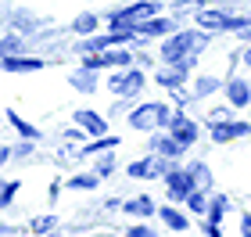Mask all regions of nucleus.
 Returning a JSON list of instances; mask_svg holds the SVG:
<instances>
[{
    "label": "nucleus",
    "mask_w": 251,
    "mask_h": 237,
    "mask_svg": "<svg viewBox=\"0 0 251 237\" xmlns=\"http://www.w3.org/2000/svg\"><path fill=\"white\" fill-rule=\"evenodd\" d=\"M198 26L201 29H241L244 18H230L226 11H198Z\"/></svg>",
    "instance_id": "8"
},
{
    "label": "nucleus",
    "mask_w": 251,
    "mask_h": 237,
    "mask_svg": "<svg viewBox=\"0 0 251 237\" xmlns=\"http://www.w3.org/2000/svg\"><path fill=\"white\" fill-rule=\"evenodd\" d=\"M0 69L4 72H40L43 61L40 58H22V54H4V58H0Z\"/></svg>",
    "instance_id": "10"
},
{
    "label": "nucleus",
    "mask_w": 251,
    "mask_h": 237,
    "mask_svg": "<svg viewBox=\"0 0 251 237\" xmlns=\"http://www.w3.org/2000/svg\"><path fill=\"white\" fill-rule=\"evenodd\" d=\"M100 184V176L97 173H79V176H72V180H65V187L68 190H94Z\"/></svg>",
    "instance_id": "20"
},
{
    "label": "nucleus",
    "mask_w": 251,
    "mask_h": 237,
    "mask_svg": "<svg viewBox=\"0 0 251 237\" xmlns=\"http://www.w3.org/2000/svg\"><path fill=\"white\" fill-rule=\"evenodd\" d=\"M162 180H165V187H169V201H183L190 190H194V180H190L187 169H169Z\"/></svg>",
    "instance_id": "6"
},
{
    "label": "nucleus",
    "mask_w": 251,
    "mask_h": 237,
    "mask_svg": "<svg viewBox=\"0 0 251 237\" xmlns=\"http://www.w3.org/2000/svg\"><path fill=\"white\" fill-rule=\"evenodd\" d=\"M169 133H173V137L183 144V148H190L194 140H198V122H190L187 115H173L169 119V126H165Z\"/></svg>",
    "instance_id": "9"
},
{
    "label": "nucleus",
    "mask_w": 251,
    "mask_h": 237,
    "mask_svg": "<svg viewBox=\"0 0 251 237\" xmlns=\"http://www.w3.org/2000/svg\"><path fill=\"white\" fill-rule=\"evenodd\" d=\"M204 47H208V36H204V32H176V36H169L162 43V58L190 69L194 58H198Z\"/></svg>",
    "instance_id": "1"
},
{
    "label": "nucleus",
    "mask_w": 251,
    "mask_h": 237,
    "mask_svg": "<svg viewBox=\"0 0 251 237\" xmlns=\"http://www.w3.org/2000/svg\"><path fill=\"white\" fill-rule=\"evenodd\" d=\"M187 72H190V69H183V65H176V61H169V69L158 72V83L169 86V90H179V86H183V79H187Z\"/></svg>",
    "instance_id": "15"
},
{
    "label": "nucleus",
    "mask_w": 251,
    "mask_h": 237,
    "mask_svg": "<svg viewBox=\"0 0 251 237\" xmlns=\"http://www.w3.org/2000/svg\"><path fill=\"white\" fill-rule=\"evenodd\" d=\"M18 194V180H0V209H7Z\"/></svg>",
    "instance_id": "23"
},
{
    "label": "nucleus",
    "mask_w": 251,
    "mask_h": 237,
    "mask_svg": "<svg viewBox=\"0 0 251 237\" xmlns=\"http://www.w3.org/2000/svg\"><path fill=\"white\" fill-rule=\"evenodd\" d=\"M244 65H248V69H251V47L244 51Z\"/></svg>",
    "instance_id": "33"
},
{
    "label": "nucleus",
    "mask_w": 251,
    "mask_h": 237,
    "mask_svg": "<svg viewBox=\"0 0 251 237\" xmlns=\"http://www.w3.org/2000/svg\"><path fill=\"white\" fill-rule=\"evenodd\" d=\"M108 90L111 94H119V97H133V94H140L144 90V72L140 69H119V72H111V79H108Z\"/></svg>",
    "instance_id": "4"
},
{
    "label": "nucleus",
    "mask_w": 251,
    "mask_h": 237,
    "mask_svg": "<svg viewBox=\"0 0 251 237\" xmlns=\"http://www.w3.org/2000/svg\"><path fill=\"white\" fill-rule=\"evenodd\" d=\"M151 151H158L162 158H179L187 148H183V144H179V140L173 137V133H158V137L151 140Z\"/></svg>",
    "instance_id": "12"
},
{
    "label": "nucleus",
    "mask_w": 251,
    "mask_h": 237,
    "mask_svg": "<svg viewBox=\"0 0 251 237\" xmlns=\"http://www.w3.org/2000/svg\"><path fill=\"white\" fill-rule=\"evenodd\" d=\"M183 201H187V209H190V212H198V216H201L204 209H208V201H204V190H190Z\"/></svg>",
    "instance_id": "26"
},
{
    "label": "nucleus",
    "mask_w": 251,
    "mask_h": 237,
    "mask_svg": "<svg viewBox=\"0 0 251 237\" xmlns=\"http://www.w3.org/2000/svg\"><path fill=\"white\" fill-rule=\"evenodd\" d=\"M94 173H97L100 180H104V176H111V173H115V155H100V162H97V169H94Z\"/></svg>",
    "instance_id": "27"
},
{
    "label": "nucleus",
    "mask_w": 251,
    "mask_h": 237,
    "mask_svg": "<svg viewBox=\"0 0 251 237\" xmlns=\"http://www.w3.org/2000/svg\"><path fill=\"white\" fill-rule=\"evenodd\" d=\"M162 32H173V18H158V15H151V18L136 22V36H140V40H147V36H162Z\"/></svg>",
    "instance_id": "11"
},
{
    "label": "nucleus",
    "mask_w": 251,
    "mask_h": 237,
    "mask_svg": "<svg viewBox=\"0 0 251 237\" xmlns=\"http://www.w3.org/2000/svg\"><path fill=\"white\" fill-rule=\"evenodd\" d=\"M187 173H190V180H194V190H208V187H212V173H208V165H204V162H194Z\"/></svg>",
    "instance_id": "19"
},
{
    "label": "nucleus",
    "mask_w": 251,
    "mask_h": 237,
    "mask_svg": "<svg viewBox=\"0 0 251 237\" xmlns=\"http://www.w3.org/2000/svg\"><path fill=\"white\" fill-rule=\"evenodd\" d=\"M72 29L79 32V36H90V32L97 29V15H79V18L72 22Z\"/></svg>",
    "instance_id": "25"
},
{
    "label": "nucleus",
    "mask_w": 251,
    "mask_h": 237,
    "mask_svg": "<svg viewBox=\"0 0 251 237\" xmlns=\"http://www.w3.org/2000/svg\"><path fill=\"white\" fill-rule=\"evenodd\" d=\"M226 101H230L233 108L251 105V86L244 83V79H230V83H226Z\"/></svg>",
    "instance_id": "14"
},
{
    "label": "nucleus",
    "mask_w": 251,
    "mask_h": 237,
    "mask_svg": "<svg viewBox=\"0 0 251 237\" xmlns=\"http://www.w3.org/2000/svg\"><path fill=\"white\" fill-rule=\"evenodd\" d=\"M129 237H151V230H147V227H133Z\"/></svg>",
    "instance_id": "30"
},
{
    "label": "nucleus",
    "mask_w": 251,
    "mask_h": 237,
    "mask_svg": "<svg viewBox=\"0 0 251 237\" xmlns=\"http://www.w3.org/2000/svg\"><path fill=\"white\" fill-rule=\"evenodd\" d=\"M241 234H244V237H251V216H244V219H241Z\"/></svg>",
    "instance_id": "31"
},
{
    "label": "nucleus",
    "mask_w": 251,
    "mask_h": 237,
    "mask_svg": "<svg viewBox=\"0 0 251 237\" xmlns=\"http://www.w3.org/2000/svg\"><path fill=\"white\" fill-rule=\"evenodd\" d=\"M248 133H251V122H233V119L212 122V140H215V144H226V140L248 137Z\"/></svg>",
    "instance_id": "7"
},
{
    "label": "nucleus",
    "mask_w": 251,
    "mask_h": 237,
    "mask_svg": "<svg viewBox=\"0 0 251 237\" xmlns=\"http://www.w3.org/2000/svg\"><path fill=\"white\" fill-rule=\"evenodd\" d=\"M7 122H11V126H15L25 140H40V130H36V126H29V122L18 115V111H7Z\"/></svg>",
    "instance_id": "21"
},
{
    "label": "nucleus",
    "mask_w": 251,
    "mask_h": 237,
    "mask_svg": "<svg viewBox=\"0 0 251 237\" xmlns=\"http://www.w3.org/2000/svg\"><path fill=\"white\" fill-rule=\"evenodd\" d=\"M68 83H72L79 94H94V90H97V72L94 69H79V72L68 76Z\"/></svg>",
    "instance_id": "16"
},
{
    "label": "nucleus",
    "mask_w": 251,
    "mask_h": 237,
    "mask_svg": "<svg viewBox=\"0 0 251 237\" xmlns=\"http://www.w3.org/2000/svg\"><path fill=\"white\" fill-rule=\"evenodd\" d=\"M54 227H58V219H54V216H40V219H32V230H36V234H47V230H54Z\"/></svg>",
    "instance_id": "29"
},
{
    "label": "nucleus",
    "mask_w": 251,
    "mask_h": 237,
    "mask_svg": "<svg viewBox=\"0 0 251 237\" xmlns=\"http://www.w3.org/2000/svg\"><path fill=\"white\" fill-rule=\"evenodd\" d=\"M226 209H230V201H226L223 194H219V198H212V201H208V209H204V212H208V223H219V219L226 216Z\"/></svg>",
    "instance_id": "22"
},
{
    "label": "nucleus",
    "mask_w": 251,
    "mask_h": 237,
    "mask_svg": "<svg viewBox=\"0 0 251 237\" xmlns=\"http://www.w3.org/2000/svg\"><path fill=\"white\" fill-rule=\"evenodd\" d=\"M158 216H162V223H165V227L169 230H187L190 227V223H187V216H183V212H179V209H158Z\"/></svg>",
    "instance_id": "18"
},
{
    "label": "nucleus",
    "mask_w": 251,
    "mask_h": 237,
    "mask_svg": "<svg viewBox=\"0 0 251 237\" xmlns=\"http://www.w3.org/2000/svg\"><path fill=\"white\" fill-rule=\"evenodd\" d=\"M169 119H173V111H169L165 105H158V101H151V105H140V108L129 111V126H133V130H144V133L165 130Z\"/></svg>",
    "instance_id": "2"
},
{
    "label": "nucleus",
    "mask_w": 251,
    "mask_h": 237,
    "mask_svg": "<svg viewBox=\"0 0 251 237\" xmlns=\"http://www.w3.org/2000/svg\"><path fill=\"white\" fill-rule=\"evenodd\" d=\"M126 173H129V180H162L165 173H169V158H162V155H147V158H140V162H129V169H126Z\"/></svg>",
    "instance_id": "5"
},
{
    "label": "nucleus",
    "mask_w": 251,
    "mask_h": 237,
    "mask_svg": "<svg viewBox=\"0 0 251 237\" xmlns=\"http://www.w3.org/2000/svg\"><path fill=\"white\" fill-rule=\"evenodd\" d=\"M22 51V36H4L0 40V58H4V54H18Z\"/></svg>",
    "instance_id": "28"
},
{
    "label": "nucleus",
    "mask_w": 251,
    "mask_h": 237,
    "mask_svg": "<svg viewBox=\"0 0 251 237\" xmlns=\"http://www.w3.org/2000/svg\"><path fill=\"white\" fill-rule=\"evenodd\" d=\"M219 90V79H212V76H201L198 83H194V97H208Z\"/></svg>",
    "instance_id": "24"
},
{
    "label": "nucleus",
    "mask_w": 251,
    "mask_h": 237,
    "mask_svg": "<svg viewBox=\"0 0 251 237\" xmlns=\"http://www.w3.org/2000/svg\"><path fill=\"white\" fill-rule=\"evenodd\" d=\"M75 122H79V130L90 133V137H104L108 133V122L97 115V111H75Z\"/></svg>",
    "instance_id": "13"
},
{
    "label": "nucleus",
    "mask_w": 251,
    "mask_h": 237,
    "mask_svg": "<svg viewBox=\"0 0 251 237\" xmlns=\"http://www.w3.org/2000/svg\"><path fill=\"white\" fill-rule=\"evenodd\" d=\"M151 15H158V4H154V0H140V4H129V7L111 11V15H108V26H115V29L133 26V29H136V22H144V18H151Z\"/></svg>",
    "instance_id": "3"
},
{
    "label": "nucleus",
    "mask_w": 251,
    "mask_h": 237,
    "mask_svg": "<svg viewBox=\"0 0 251 237\" xmlns=\"http://www.w3.org/2000/svg\"><path fill=\"white\" fill-rule=\"evenodd\" d=\"M122 212H129V216H140V219H147V216H151V212H158V209H154V201L147 198V194H140V198L126 201V205H122Z\"/></svg>",
    "instance_id": "17"
},
{
    "label": "nucleus",
    "mask_w": 251,
    "mask_h": 237,
    "mask_svg": "<svg viewBox=\"0 0 251 237\" xmlns=\"http://www.w3.org/2000/svg\"><path fill=\"white\" fill-rule=\"evenodd\" d=\"M11 151H15V148H0V165H4L7 158H11Z\"/></svg>",
    "instance_id": "32"
}]
</instances>
